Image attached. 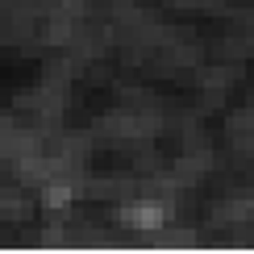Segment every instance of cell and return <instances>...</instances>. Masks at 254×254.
<instances>
[{
    "label": "cell",
    "instance_id": "cell-1",
    "mask_svg": "<svg viewBox=\"0 0 254 254\" xmlns=\"http://www.w3.org/2000/svg\"><path fill=\"white\" fill-rule=\"evenodd\" d=\"M158 221H163V213H125V225H158Z\"/></svg>",
    "mask_w": 254,
    "mask_h": 254
}]
</instances>
